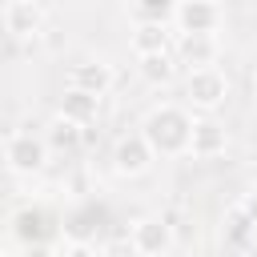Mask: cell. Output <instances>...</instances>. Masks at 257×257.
<instances>
[{"instance_id":"6da1fadb","label":"cell","mask_w":257,"mask_h":257,"mask_svg":"<svg viewBox=\"0 0 257 257\" xmlns=\"http://www.w3.org/2000/svg\"><path fill=\"white\" fill-rule=\"evenodd\" d=\"M189 133H193V112L185 104H153L141 120V137L149 141V149L157 157H181L189 153Z\"/></svg>"},{"instance_id":"7a4b0ae2","label":"cell","mask_w":257,"mask_h":257,"mask_svg":"<svg viewBox=\"0 0 257 257\" xmlns=\"http://www.w3.org/2000/svg\"><path fill=\"white\" fill-rule=\"evenodd\" d=\"M185 100H189V108H197V112H217V108L229 100V76H225L217 64H209V68H189V76H185Z\"/></svg>"},{"instance_id":"3957f363","label":"cell","mask_w":257,"mask_h":257,"mask_svg":"<svg viewBox=\"0 0 257 257\" xmlns=\"http://www.w3.org/2000/svg\"><path fill=\"white\" fill-rule=\"evenodd\" d=\"M128 241L137 245L141 257H169L173 245H177V229H173L169 217H161V213H145V217L133 221Z\"/></svg>"},{"instance_id":"277c9868","label":"cell","mask_w":257,"mask_h":257,"mask_svg":"<svg viewBox=\"0 0 257 257\" xmlns=\"http://www.w3.org/2000/svg\"><path fill=\"white\" fill-rule=\"evenodd\" d=\"M4 165L16 173V177H36L44 173L48 165V145L40 133H12L4 141Z\"/></svg>"},{"instance_id":"5b68a950","label":"cell","mask_w":257,"mask_h":257,"mask_svg":"<svg viewBox=\"0 0 257 257\" xmlns=\"http://www.w3.org/2000/svg\"><path fill=\"white\" fill-rule=\"evenodd\" d=\"M0 20H4V32H8L12 40H32V36L44 32L48 12H44L40 0H8L4 12H0Z\"/></svg>"},{"instance_id":"8992f818","label":"cell","mask_w":257,"mask_h":257,"mask_svg":"<svg viewBox=\"0 0 257 257\" xmlns=\"http://www.w3.org/2000/svg\"><path fill=\"white\" fill-rule=\"evenodd\" d=\"M173 56H177L181 68H209V64H217L221 44H217L213 32H177Z\"/></svg>"},{"instance_id":"52a82bcc","label":"cell","mask_w":257,"mask_h":257,"mask_svg":"<svg viewBox=\"0 0 257 257\" xmlns=\"http://www.w3.org/2000/svg\"><path fill=\"white\" fill-rule=\"evenodd\" d=\"M153 161H157V153L149 149V141L141 133H128L112 145V173L116 177H141L153 169Z\"/></svg>"},{"instance_id":"ba28073f","label":"cell","mask_w":257,"mask_h":257,"mask_svg":"<svg viewBox=\"0 0 257 257\" xmlns=\"http://www.w3.org/2000/svg\"><path fill=\"white\" fill-rule=\"evenodd\" d=\"M221 20H225V12L217 0H181L173 12L177 32H217Z\"/></svg>"},{"instance_id":"9c48e42d","label":"cell","mask_w":257,"mask_h":257,"mask_svg":"<svg viewBox=\"0 0 257 257\" xmlns=\"http://www.w3.org/2000/svg\"><path fill=\"white\" fill-rule=\"evenodd\" d=\"M225 149H229V133H225V124H221V120H213L209 112H205V116H193L189 153H193L197 161H213V157H221Z\"/></svg>"},{"instance_id":"30bf717a","label":"cell","mask_w":257,"mask_h":257,"mask_svg":"<svg viewBox=\"0 0 257 257\" xmlns=\"http://www.w3.org/2000/svg\"><path fill=\"white\" fill-rule=\"evenodd\" d=\"M52 213L44 205H24L12 213V237L20 245H36V241H52Z\"/></svg>"},{"instance_id":"8fae6325","label":"cell","mask_w":257,"mask_h":257,"mask_svg":"<svg viewBox=\"0 0 257 257\" xmlns=\"http://www.w3.org/2000/svg\"><path fill=\"white\" fill-rule=\"evenodd\" d=\"M84 128H88V124H76L72 116H60V112H56V116L44 124L40 137H44L48 153H76V149L84 145Z\"/></svg>"},{"instance_id":"7c38bea8","label":"cell","mask_w":257,"mask_h":257,"mask_svg":"<svg viewBox=\"0 0 257 257\" xmlns=\"http://www.w3.org/2000/svg\"><path fill=\"white\" fill-rule=\"evenodd\" d=\"M177 56H173V48H161V52H145V56H137V72H141V80L145 84H153V88H165V84H173L177 80Z\"/></svg>"},{"instance_id":"4fadbf2b","label":"cell","mask_w":257,"mask_h":257,"mask_svg":"<svg viewBox=\"0 0 257 257\" xmlns=\"http://www.w3.org/2000/svg\"><path fill=\"white\" fill-rule=\"evenodd\" d=\"M112 80H116V72L104 60H84V64H72V72H68V84L72 88H84L92 96H104L112 88Z\"/></svg>"},{"instance_id":"5bb4252c","label":"cell","mask_w":257,"mask_h":257,"mask_svg":"<svg viewBox=\"0 0 257 257\" xmlns=\"http://www.w3.org/2000/svg\"><path fill=\"white\" fill-rule=\"evenodd\" d=\"M60 116H72L76 124H92L96 120V112H100V96H92V92H84V88H64V96H60V108H56Z\"/></svg>"},{"instance_id":"9a60e30c","label":"cell","mask_w":257,"mask_h":257,"mask_svg":"<svg viewBox=\"0 0 257 257\" xmlns=\"http://www.w3.org/2000/svg\"><path fill=\"white\" fill-rule=\"evenodd\" d=\"M161 48H173V28L157 24V20H137V28H133V52L145 56V52H161Z\"/></svg>"},{"instance_id":"2e32d148","label":"cell","mask_w":257,"mask_h":257,"mask_svg":"<svg viewBox=\"0 0 257 257\" xmlns=\"http://www.w3.org/2000/svg\"><path fill=\"white\" fill-rule=\"evenodd\" d=\"M177 4H181V0H128L133 20H157V24H173Z\"/></svg>"},{"instance_id":"e0dca14e","label":"cell","mask_w":257,"mask_h":257,"mask_svg":"<svg viewBox=\"0 0 257 257\" xmlns=\"http://www.w3.org/2000/svg\"><path fill=\"white\" fill-rule=\"evenodd\" d=\"M253 229H257V225H253V221L233 205V209L225 213V229H221V237H225L229 245H241V249H245V245H249V237H253Z\"/></svg>"},{"instance_id":"ac0fdd59","label":"cell","mask_w":257,"mask_h":257,"mask_svg":"<svg viewBox=\"0 0 257 257\" xmlns=\"http://www.w3.org/2000/svg\"><path fill=\"white\" fill-rule=\"evenodd\" d=\"M100 257H141V253L128 237H112L108 245H100Z\"/></svg>"},{"instance_id":"d6986e66","label":"cell","mask_w":257,"mask_h":257,"mask_svg":"<svg viewBox=\"0 0 257 257\" xmlns=\"http://www.w3.org/2000/svg\"><path fill=\"white\" fill-rule=\"evenodd\" d=\"M64 257H100V249H96L92 241H84V237H72V241L64 245Z\"/></svg>"},{"instance_id":"ffe728a7","label":"cell","mask_w":257,"mask_h":257,"mask_svg":"<svg viewBox=\"0 0 257 257\" xmlns=\"http://www.w3.org/2000/svg\"><path fill=\"white\" fill-rule=\"evenodd\" d=\"M237 209L257 225V189H249V193H241V201H237Z\"/></svg>"},{"instance_id":"44dd1931","label":"cell","mask_w":257,"mask_h":257,"mask_svg":"<svg viewBox=\"0 0 257 257\" xmlns=\"http://www.w3.org/2000/svg\"><path fill=\"white\" fill-rule=\"evenodd\" d=\"M24 257H56L52 241H36V245H24Z\"/></svg>"},{"instance_id":"7402d4cb","label":"cell","mask_w":257,"mask_h":257,"mask_svg":"<svg viewBox=\"0 0 257 257\" xmlns=\"http://www.w3.org/2000/svg\"><path fill=\"white\" fill-rule=\"evenodd\" d=\"M237 257H257V245H245V249H241Z\"/></svg>"},{"instance_id":"603a6c76","label":"cell","mask_w":257,"mask_h":257,"mask_svg":"<svg viewBox=\"0 0 257 257\" xmlns=\"http://www.w3.org/2000/svg\"><path fill=\"white\" fill-rule=\"evenodd\" d=\"M4 36H8V32H4V20H0V40H4Z\"/></svg>"}]
</instances>
